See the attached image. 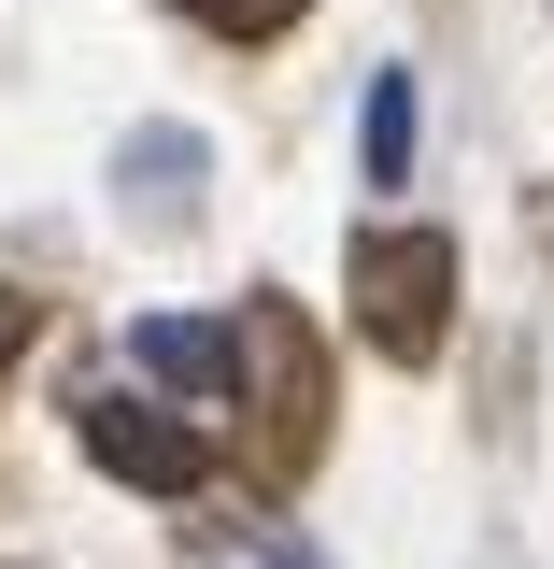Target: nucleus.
Here are the masks:
<instances>
[{
	"label": "nucleus",
	"mask_w": 554,
	"mask_h": 569,
	"mask_svg": "<svg viewBox=\"0 0 554 569\" xmlns=\"http://www.w3.org/2000/svg\"><path fill=\"white\" fill-rule=\"evenodd\" d=\"M185 14H200V29H228V43H284L313 0H185Z\"/></svg>",
	"instance_id": "obj_6"
},
{
	"label": "nucleus",
	"mask_w": 554,
	"mask_h": 569,
	"mask_svg": "<svg viewBox=\"0 0 554 569\" xmlns=\"http://www.w3.org/2000/svg\"><path fill=\"white\" fill-rule=\"evenodd\" d=\"M14 356H29V299L0 284V370H14Z\"/></svg>",
	"instance_id": "obj_7"
},
{
	"label": "nucleus",
	"mask_w": 554,
	"mask_h": 569,
	"mask_svg": "<svg viewBox=\"0 0 554 569\" xmlns=\"http://www.w3.org/2000/svg\"><path fill=\"white\" fill-rule=\"evenodd\" d=\"M228 399H242V470L256 485H299L328 456V342L299 328V299L228 313Z\"/></svg>",
	"instance_id": "obj_1"
},
{
	"label": "nucleus",
	"mask_w": 554,
	"mask_h": 569,
	"mask_svg": "<svg viewBox=\"0 0 554 569\" xmlns=\"http://www.w3.org/2000/svg\"><path fill=\"white\" fill-rule=\"evenodd\" d=\"M71 441H85V470H114L129 498H200L213 485V441L171 413V399H85Z\"/></svg>",
	"instance_id": "obj_3"
},
{
	"label": "nucleus",
	"mask_w": 554,
	"mask_h": 569,
	"mask_svg": "<svg viewBox=\"0 0 554 569\" xmlns=\"http://www.w3.org/2000/svg\"><path fill=\"white\" fill-rule=\"evenodd\" d=\"M413 71H384V86H370V186H413Z\"/></svg>",
	"instance_id": "obj_5"
},
{
	"label": "nucleus",
	"mask_w": 554,
	"mask_h": 569,
	"mask_svg": "<svg viewBox=\"0 0 554 569\" xmlns=\"http://www.w3.org/2000/svg\"><path fill=\"white\" fill-rule=\"evenodd\" d=\"M129 356L157 370V385H185V399H228V328H185V313H142Z\"/></svg>",
	"instance_id": "obj_4"
},
{
	"label": "nucleus",
	"mask_w": 554,
	"mask_h": 569,
	"mask_svg": "<svg viewBox=\"0 0 554 569\" xmlns=\"http://www.w3.org/2000/svg\"><path fill=\"white\" fill-rule=\"evenodd\" d=\"M355 342L370 356H399V370H426V356L455 342V242L441 228H355Z\"/></svg>",
	"instance_id": "obj_2"
}]
</instances>
